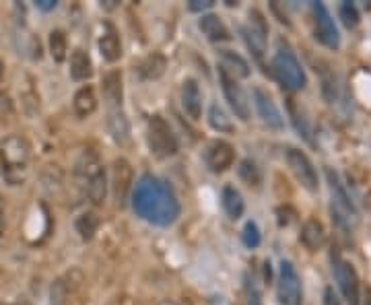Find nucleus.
<instances>
[{
	"label": "nucleus",
	"mask_w": 371,
	"mask_h": 305,
	"mask_svg": "<svg viewBox=\"0 0 371 305\" xmlns=\"http://www.w3.org/2000/svg\"><path fill=\"white\" fill-rule=\"evenodd\" d=\"M0 78H2V62H0Z\"/></svg>",
	"instance_id": "obj_42"
},
{
	"label": "nucleus",
	"mask_w": 371,
	"mask_h": 305,
	"mask_svg": "<svg viewBox=\"0 0 371 305\" xmlns=\"http://www.w3.org/2000/svg\"><path fill=\"white\" fill-rule=\"evenodd\" d=\"M287 163L291 167V172L297 177V182L305 188V190L315 192L318 190V172L313 167V163L310 161V157L299 149H293L289 147L287 149Z\"/></svg>",
	"instance_id": "obj_11"
},
{
	"label": "nucleus",
	"mask_w": 371,
	"mask_h": 305,
	"mask_svg": "<svg viewBox=\"0 0 371 305\" xmlns=\"http://www.w3.org/2000/svg\"><path fill=\"white\" fill-rule=\"evenodd\" d=\"M338 15H340V19H343V23H345L349 29L359 23V13H357L355 4H351V2H343L340 9H338Z\"/></svg>",
	"instance_id": "obj_34"
},
{
	"label": "nucleus",
	"mask_w": 371,
	"mask_h": 305,
	"mask_svg": "<svg viewBox=\"0 0 371 305\" xmlns=\"http://www.w3.org/2000/svg\"><path fill=\"white\" fill-rule=\"evenodd\" d=\"M246 301L248 305H262V295L254 279L246 276Z\"/></svg>",
	"instance_id": "obj_35"
},
{
	"label": "nucleus",
	"mask_w": 371,
	"mask_h": 305,
	"mask_svg": "<svg viewBox=\"0 0 371 305\" xmlns=\"http://www.w3.org/2000/svg\"><path fill=\"white\" fill-rule=\"evenodd\" d=\"M213 0H190L188 2V9L190 11H194V13H200V11H209V9H213Z\"/></svg>",
	"instance_id": "obj_36"
},
{
	"label": "nucleus",
	"mask_w": 371,
	"mask_h": 305,
	"mask_svg": "<svg viewBox=\"0 0 371 305\" xmlns=\"http://www.w3.org/2000/svg\"><path fill=\"white\" fill-rule=\"evenodd\" d=\"M221 68L231 76H235V78H248V76L252 75L250 64L239 54L231 52V50H223L221 52Z\"/></svg>",
	"instance_id": "obj_22"
},
{
	"label": "nucleus",
	"mask_w": 371,
	"mask_h": 305,
	"mask_svg": "<svg viewBox=\"0 0 371 305\" xmlns=\"http://www.w3.org/2000/svg\"><path fill=\"white\" fill-rule=\"evenodd\" d=\"M221 205H223V210L231 217V219H239L246 210V205H244V198L241 194L231 188V186H225L223 192H221Z\"/></svg>",
	"instance_id": "obj_25"
},
{
	"label": "nucleus",
	"mask_w": 371,
	"mask_h": 305,
	"mask_svg": "<svg viewBox=\"0 0 371 305\" xmlns=\"http://www.w3.org/2000/svg\"><path fill=\"white\" fill-rule=\"evenodd\" d=\"M4 305V304H2ZM6 305H31V304H27V301H19V304H6Z\"/></svg>",
	"instance_id": "obj_41"
},
{
	"label": "nucleus",
	"mask_w": 371,
	"mask_h": 305,
	"mask_svg": "<svg viewBox=\"0 0 371 305\" xmlns=\"http://www.w3.org/2000/svg\"><path fill=\"white\" fill-rule=\"evenodd\" d=\"M365 305H371V291L367 289V295H365Z\"/></svg>",
	"instance_id": "obj_40"
},
{
	"label": "nucleus",
	"mask_w": 371,
	"mask_h": 305,
	"mask_svg": "<svg viewBox=\"0 0 371 305\" xmlns=\"http://www.w3.org/2000/svg\"><path fill=\"white\" fill-rule=\"evenodd\" d=\"M301 244L312 252H318V249L324 248L326 244V231H324V225L318 221V219H308L301 227V235H299Z\"/></svg>",
	"instance_id": "obj_18"
},
{
	"label": "nucleus",
	"mask_w": 371,
	"mask_h": 305,
	"mask_svg": "<svg viewBox=\"0 0 371 305\" xmlns=\"http://www.w3.org/2000/svg\"><path fill=\"white\" fill-rule=\"evenodd\" d=\"M73 108H75V112L80 118H87V115L93 114L98 110V97H95L93 87H89V85L87 87H80L77 91V95H75Z\"/></svg>",
	"instance_id": "obj_24"
},
{
	"label": "nucleus",
	"mask_w": 371,
	"mask_h": 305,
	"mask_svg": "<svg viewBox=\"0 0 371 305\" xmlns=\"http://www.w3.org/2000/svg\"><path fill=\"white\" fill-rule=\"evenodd\" d=\"M198 27L200 31L204 33V38L209 41H229L231 36H229V29L225 27V23L219 19L216 15H202V19L198 21Z\"/></svg>",
	"instance_id": "obj_19"
},
{
	"label": "nucleus",
	"mask_w": 371,
	"mask_h": 305,
	"mask_svg": "<svg viewBox=\"0 0 371 305\" xmlns=\"http://www.w3.org/2000/svg\"><path fill=\"white\" fill-rule=\"evenodd\" d=\"M241 33L256 60H262L266 54V43H268V25L260 11H250V19L244 25Z\"/></svg>",
	"instance_id": "obj_9"
},
{
	"label": "nucleus",
	"mask_w": 371,
	"mask_h": 305,
	"mask_svg": "<svg viewBox=\"0 0 371 305\" xmlns=\"http://www.w3.org/2000/svg\"><path fill=\"white\" fill-rule=\"evenodd\" d=\"M103 97L110 103V108H122V73L120 71H110L101 81Z\"/></svg>",
	"instance_id": "obj_20"
},
{
	"label": "nucleus",
	"mask_w": 371,
	"mask_h": 305,
	"mask_svg": "<svg viewBox=\"0 0 371 305\" xmlns=\"http://www.w3.org/2000/svg\"><path fill=\"white\" fill-rule=\"evenodd\" d=\"M324 305H340V299H338V295L334 293L333 286H326V289H324Z\"/></svg>",
	"instance_id": "obj_37"
},
{
	"label": "nucleus",
	"mask_w": 371,
	"mask_h": 305,
	"mask_svg": "<svg viewBox=\"0 0 371 305\" xmlns=\"http://www.w3.org/2000/svg\"><path fill=\"white\" fill-rule=\"evenodd\" d=\"M70 75L75 81H89L93 75V64L91 58L85 50L77 48L70 56Z\"/></svg>",
	"instance_id": "obj_23"
},
{
	"label": "nucleus",
	"mask_w": 371,
	"mask_h": 305,
	"mask_svg": "<svg viewBox=\"0 0 371 305\" xmlns=\"http://www.w3.org/2000/svg\"><path fill=\"white\" fill-rule=\"evenodd\" d=\"M77 180L93 205H103L108 194V180L95 152H83V157L77 163Z\"/></svg>",
	"instance_id": "obj_2"
},
{
	"label": "nucleus",
	"mask_w": 371,
	"mask_h": 305,
	"mask_svg": "<svg viewBox=\"0 0 371 305\" xmlns=\"http://www.w3.org/2000/svg\"><path fill=\"white\" fill-rule=\"evenodd\" d=\"M75 227H77L78 235L87 242V239H91V237L95 235V231H98L99 227V219L93 212H83L77 219Z\"/></svg>",
	"instance_id": "obj_28"
},
{
	"label": "nucleus",
	"mask_w": 371,
	"mask_h": 305,
	"mask_svg": "<svg viewBox=\"0 0 371 305\" xmlns=\"http://www.w3.org/2000/svg\"><path fill=\"white\" fill-rule=\"evenodd\" d=\"M50 54L56 62H64L66 60V54H68V41H66V36L64 31H52L50 33Z\"/></svg>",
	"instance_id": "obj_29"
},
{
	"label": "nucleus",
	"mask_w": 371,
	"mask_h": 305,
	"mask_svg": "<svg viewBox=\"0 0 371 305\" xmlns=\"http://www.w3.org/2000/svg\"><path fill=\"white\" fill-rule=\"evenodd\" d=\"M4 229V221H2V198H0V233Z\"/></svg>",
	"instance_id": "obj_39"
},
{
	"label": "nucleus",
	"mask_w": 371,
	"mask_h": 305,
	"mask_svg": "<svg viewBox=\"0 0 371 305\" xmlns=\"http://www.w3.org/2000/svg\"><path fill=\"white\" fill-rule=\"evenodd\" d=\"M99 52H101L103 60H108V62H117L122 58V41H120V36L112 25H108L105 33L99 38Z\"/></svg>",
	"instance_id": "obj_21"
},
{
	"label": "nucleus",
	"mask_w": 371,
	"mask_h": 305,
	"mask_svg": "<svg viewBox=\"0 0 371 305\" xmlns=\"http://www.w3.org/2000/svg\"><path fill=\"white\" fill-rule=\"evenodd\" d=\"M289 112H291V118H293V124L295 128H297V133L301 134L308 143H312V130H310V126H308V120L303 118V114H299L297 112V108H295V103L291 101L289 103Z\"/></svg>",
	"instance_id": "obj_32"
},
{
	"label": "nucleus",
	"mask_w": 371,
	"mask_h": 305,
	"mask_svg": "<svg viewBox=\"0 0 371 305\" xmlns=\"http://www.w3.org/2000/svg\"><path fill=\"white\" fill-rule=\"evenodd\" d=\"M241 239L248 248H258L260 246V231H258V225L254 221H248L244 225V231H241Z\"/></svg>",
	"instance_id": "obj_33"
},
{
	"label": "nucleus",
	"mask_w": 371,
	"mask_h": 305,
	"mask_svg": "<svg viewBox=\"0 0 371 305\" xmlns=\"http://www.w3.org/2000/svg\"><path fill=\"white\" fill-rule=\"evenodd\" d=\"M132 180H135V172H132V165L120 157L114 161V167H112V192H114V198H116L117 205H124L128 194L132 190Z\"/></svg>",
	"instance_id": "obj_13"
},
{
	"label": "nucleus",
	"mask_w": 371,
	"mask_h": 305,
	"mask_svg": "<svg viewBox=\"0 0 371 305\" xmlns=\"http://www.w3.org/2000/svg\"><path fill=\"white\" fill-rule=\"evenodd\" d=\"M68 295H70V286L66 285V279H58L50 293V305H64Z\"/></svg>",
	"instance_id": "obj_31"
},
{
	"label": "nucleus",
	"mask_w": 371,
	"mask_h": 305,
	"mask_svg": "<svg viewBox=\"0 0 371 305\" xmlns=\"http://www.w3.org/2000/svg\"><path fill=\"white\" fill-rule=\"evenodd\" d=\"M219 81H221L225 99L229 101L234 114L237 115L239 120L248 122V120H250V101H248V97L244 93L241 85L237 83V78L229 75V73H225L223 68H219Z\"/></svg>",
	"instance_id": "obj_10"
},
{
	"label": "nucleus",
	"mask_w": 371,
	"mask_h": 305,
	"mask_svg": "<svg viewBox=\"0 0 371 305\" xmlns=\"http://www.w3.org/2000/svg\"><path fill=\"white\" fill-rule=\"evenodd\" d=\"M326 177H328L330 192H333V214L340 225L351 227V221L357 219V209H355L352 200L349 198L347 190H345V186L340 184L338 175L333 170H326Z\"/></svg>",
	"instance_id": "obj_8"
},
{
	"label": "nucleus",
	"mask_w": 371,
	"mask_h": 305,
	"mask_svg": "<svg viewBox=\"0 0 371 305\" xmlns=\"http://www.w3.org/2000/svg\"><path fill=\"white\" fill-rule=\"evenodd\" d=\"M313 31H315V39L326 46L328 50H338L340 48V33L334 25L333 15L328 13V9L322 2H313Z\"/></svg>",
	"instance_id": "obj_7"
},
{
	"label": "nucleus",
	"mask_w": 371,
	"mask_h": 305,
	"mask_svg": "<svg viewBox=\"0 0 371 305\" xmlns=\"http://www.w3.org/2000/svg\"><path fill=\"white\" fill-rule=\"evenodd\" d=\"M254 105L256 110H258V115L262 118V122H264L266 126H271V128H274V130H281V128L285 126V120H283V115H281V112H278L276 103L273 101V97L268 95V91L256 87Z\"/></svg>",
	"instance_id": "obj_15"
},
{
	"label": "nucleus",
	"mask_w": 371,
	"mask_h": 305,
	"mask_svg": "<svg viewBox=\"0 0 371 305\" xmlns=\"http://www.w3.org/2000/svg\"><path fill=\"white\" fill-rule=\"evenodd\" d=\"M147 140H149V149L153 155H157L159 159H167V157H174L179 149L177 145V138L172 126L167 124L165 118L161 115H153L149 120V126H147Z\"/></svg>",
	"instance_id": "obj_5"
},
{
	"label": "nucleus",
	"mask_w": 371,
	"mask_h": 305,
	"mask_svg": "<svg viewBox=\"0 0 371 305\" xmlns=\"http://www.w3.org/2000/svg\"><path fill=\"white\" fill-rule=\"evenodd\" d=\"M204 161L209 165V170L215 173L227 172L235 161V149L227 140H213L207 152H204Z\"/></svg>",
	"instance_id": "obj_14"
},
{
	"label": "nucleus",
	"mask_w": 371,
	"mask_h": 305,
	"mask_svg": "<svg viewBox=\"0 0 371 305\" xmlns=\"http://www.w3.org/2000/svg\"><path fill=\"white\" fill-rule=\"evenodd\" d=\"M0 159H2V170L11 184H21L27 173V161H29V145L25 138L17 134L9 136L0 145Z\"/></svg>",
	"instance_id": "obj_3"
},
{
	"label": "nucleus",
	"mask_w": 371,
	"mask_h": 305,
	"mask_svg": "<svg viewBox=\"0 0 371 305\" xmlns=\"http://www.w3.org/2000/svg\"><path fill=\"white\" fill-rule=\"evenodd\" d=\"M209 124H211L215 130H219V133H234L235 130L231 120L225 114V110H223L221 105H216V103H213V105L209 108Z\"/></svg>",
	"instance_id": "obj_27"
},
{
	"label": "nucleus",
	"mask_w": 371,
	"mask_h": 305,
	"mask_svg": "<svg viewBox=\"0 0 371 305\" xmlns=\"http://www.w3.org/2000/svg\"><path fill=\"white\" fill-rule=\"evenodd\" d=\"M108 130L112 134V138L120 145H126L130 140V124H128V118H126L122 108H110V112H108Z\"/></svg>",
	"instance_id": "obj_17"
},
{
	"label": "nucleus",
	"mask_w": 371,
	"mask_h": 305,
	"mask_svg": "<svg viewBox=\"0 0 371 305\" xmlns=\"http://www.w3.org/2000/svg\"><path fill=\"white\" fill-rule=\"evenodd\" d=\"M138 73L142 78L147 81H153V78H159V76L165 73V58L161 54H151L142 60V64L138 66Z\"/></svg>",
	"instance_id": "obj_26"
},
{
	"label": "nucleus",
	"mask_w": 371,
	"mask_h": 305,
	"mask_svg": "<svg viewBox=\"0 0 371 305\" xmlns=\"http://www.w3.org/2000/svg\"><path fill=\"white\" fill-rule=\"evenodd\" d=\"M182 105L192 120H200V115H202V93H200V87H198L194 78H188L182 87Z\"/></svg>",
	"instance_id": "obj_16"
},
{
	"label": "nucleus",
	"mask_w": 371,
	"mask_h": 305,
	"mask_svg": "<svg viewBox=\"0 0 371 305\" xmlns=\"http://www.w3.org/2000/svg\"><path fill=\"white\" fill-rule=\"evenodd\" d=\"M271 71H273V76L276 78V83L287 89V91H301L305 85H308V78H305V73L299 64V60L295 58V54L289 50V48H278V52L274 54L273 64H271Z\"/></svg>",
	"instance_id": "obj_4"
},
{
	"label": "nucleus",
	"mask_w": 371,
	"mask_h": 305,
	"mask_svg": "<svg viewBox=\"0 0 371 305\" xmlns=\"http://www.w3.org/2000/svg\"><path fill=\"white\" fill-rule=\"evenodd\" d=\"M278 304L281 305H301L303 301V286L297 270L291 262L283 260L278 268V286H276Z\"/></svg>",
	"instance_id": "obj_6"
},
{
	"label": "nucleus",
	"mask_w": 371,
	"mask_h": 305,
	"mask_svg": "<svg viewBox=\"0 0 371 305\" xmlns=\"http://www.w3.org/2000/svg\"><path fill=\"white\" fill-rule=\"evenodd\" d=\"M132 209L140 219L157 227L174 225L182 210L179 200L169 188V184L151 173H145L137 182L132 194Z\"/></svg>",
	"instance_id": "obj_1"
},
{
	"label": "nucleus",
	"mask_w": 371,
	"mask_h": 305,
	"mask_svg": "<svg viewBox=\"0 0 371 305\" xmlns=\"http://www.w3.org/2000/svg\"><path fill=\"white\" fill-rule=\"evenodd\" d=\"M239 177L248 184V186H258L260 182H262V173L258 170V165H256L254 161H250V159H244L241 163H239Z\"/></svg>",
	"instance_id": "obj_30"
},
{
	"label": "nucleus",
	"mask_w": 371,
	"mask_h": 305,
	"mask_svg": "<svg viewBox=\"0 0 371 305\" xmlns=\"http://www.w3.org/2000/svg\"><path fill=\"white\" fill-rule=\"evenodd\" d=\"M36 6L41 11H54L58 6V2L56 0H36Z\"/></svg>",
	"instance_id": "obj_38"
},
{
	"label": "nucleus",
	"mask_w": 371,
	"mask_h": 305,
	"mask_svg": "<svg viewBox=\"0 0 371 305\" xmlns=\"http://www.w3.org/2000/svg\"><path fill=\"white\" fill-rule=\"evenodd\" d=\"M333 270L334 279H336V283L340 286L349 305H359V276H357L355 268L336 254V256H333Z\"/></svg>",
	"instance_id": "obj_12"
}]
</instances>
